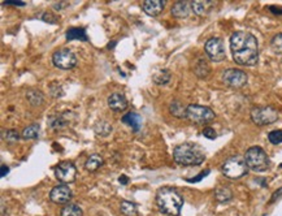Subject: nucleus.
<instances>
[{"label": "nucleus", "instance_id": "58836bf2", "mask_svg": "<svg viewBox=\"0 0 282 216\" xmlns=\"http://www.w3.org/2000/svg\"><path fill=\"white\" fill-rule=\"evenodd\" d=\"M281 167H282V165H281Z\"/></svg>", "mask_w": 282, "mask_h": 216}, {"label": "nucleus", "instance_id": "393cba45", "mask_svg": "<svg viewBox=\"0 0 282 216\" xmlns=\"http://www.w3.org/2000/svg\"><path fill=\"white\" fill-rule=\"evenodd\" d=\"M39 131H41V129H39V125H29V127L24 129L23 137L25 140H36V138L39 137Z\"/></svg>", "mask_w": 282, "mask_h": 216}, {"label": "nucleus", "instance_id": "f8f14e48", "mask_svg": "<svg viewBox=\"0 0 282 216\" xmlns=\"http://www.w3.org/2000/svg\"><path fill=\"white\" fill-rule=\"evenodd\" d=\"M50 198L54 203L56 204H65L68 203L72 198V190L68 188L67 185H58L50 193Z\"/></svg>", "mask_w": 282, "mask_h": 216}, {"label": "nucleus", "instance_id": "7ed1b4c3", "mask_svg": "<svg viewBox=\"0 0 282 216\" xmlns=\"http://www.w3.org/2000/svg\"><path fill=\"white\" fill-rule=\"evenodd\" d=\"M174 162L180 165H199L205 160V154L195 143H182L173 151Z\"/></svg>", "mask_w": 282, "mask_h": 216}, {"label": "nucleus", "instance_id": "9b49d317", "mask_svg": "<svg viewBox=\"0 0 282 216\" xmlns=\"http://www.w3.org/2000/svg\"><path fill=\"white\" fill-rule=\"evenodd\" d=\"M55 176L63 184H69V182H73L76 180L77 168L73 163L65 160V162L59 163V165L55 169Z\"/></svg>", "mask_w": 282, "mask_h": 216}, {"label": "nucleus", "instance_id": "bb28decb", "mask_svg": "<svg viewBox=\"0 0 282 216\" xmlns=\"http://www.w3.org/2000/svg\"><path fill=\"white\" fill-rule=\"evenodd\" d=\"M154 81L157 85H167L170 81V72L168 69L160 70L159 73H156L154 76Z\"/></svg>", "mask_w": 282, "mask_h": 216}, {"label": "nucleus", "instance_id": "f3484780", "mask_svg": "<svg viewBox=\"0 0 282 216\" xmlns=\"http://www.w3.org/2000/svg\"><path fill=\"white\" fill-rule=\"evenodd\" d=\"M122 123L132 128L134 132H138L142 127V119L138 114L135 112H129L122 118Z\"/></svg>", "mask_w": 282, "mask_h": 216}, {"label": "nucleus", "instance_id": "20e7f679", "mask_svg": "<svg viewBox=\"0 0 282 216\" xmlns=\"http://www.w3.org/2000/svg\"><path fill=\"white\" fill-rule=\"evenodd\" d=\"M247 167L253 172H265L269 168V158L261 147L252 146L244 154Z\"/></svg>", "mask_w": 282, "mask_h": 216}, {"label": "nucleus", "instance_id": "aec40b11", "mask_svg": "<svg viewBox=\"0 0 282 216\" xmlns=\"http://www.w3.org/2000/svg\"><path fill=\"white\" fill-rule=\"evenodd\" d=\"M215 197L218 202L225 203V202H229L233 198V193H231V190L228 186H220V188L216 189Z\"/></svg>", "mask_w": 282, "mask_h": 216}, {"label": "nucleus", "instance_id": "b1692460", "mask_svg": "<svg viewBox=\"0 0 282 216\" xmlns=\"http://www.w3.org/2000/svg\"><path fill=\"white\" fill-rule=\"evenodd\" d=\"M82 210L81 207L74 203H69L61 210V216H82Z\"/></svg>", "mask_w": 282, "mask_h": 216}, {"label": "nucleus", "instance_id": "6ab92c4d", "mask_svg": "<svg viewBox=\"0 0 282 216\" xmlns=\"http://www.w3.org/2000/svg\"><path fill=\"white\" fill-rule=\"evenodd\" d=\"M67 39L68 41H74V39H77V41H85V42L89 41L86 32H85V29L82 28L69 29L67 32Z\"/></svg>", "mask_w": 282, "mask_h": 216}, {"label": "nucleus", "instance_id": "c756f323", "mask_svg": "<svg viewBox=\"0 0 282 216\" xmlns=\"http://www.w3.org/2000/svg\"><path fill=\"white\" fill-rule=\"evenodd\" d=\"M268 140L273 145H278L282 143V131H272L268 134Z\"/></svg>", "mask_w": 282, "mask_h": 216}, {"label": "nucleus", "instance_id": "0eeeda50", "mask_svg": "<svg viewBox=\"0 0 282 216\" xmlns=\"http://www.w3.org/2000/svg\"><path fill=\"white\" fill-rule=\"evenodd\" d=\"M251 119L256 125L263 127V125L273 124L278 119V112L270 105H264V107H253L251 110Z\"/></svg>", "mask_w": 282, "mask_h": 216}, {"label": "nucleus", "instance_id": "c85d7f7f", "mask_svg": "<svg viewBox=\"0 0 282 216\" xmlns=\"http://www.w3.org/2000/svg\"><path fill=\"white\" fill-rule=\"evenodd\" d=\"M270 47H272L274 54L282 55V33L273 37L272 41H270Z\"/></svg>", "mask_w": 282, "mask_h": 216}, {"label": "nucleus", "instance_id": "473e14b6", "mask_svg": "<svg viewBox=\"0 0 282 216\" xmlns=\"http://www.w3.org/2000/svg\"><path fill=\"white\" fill-rule=\"evenodd\" d=\"M207 175H209V171H208V169H207V171H203L202 173H200V175L196 176V177H194V178H189V180H187V181H189V182H196V181H200V180H202L203 177H205V176H207Z\"/></svg>", "mask_w": 282, "mask_h": 216}, {"label": "nucleus", "instance_id": "2eb2a0df", "mask_svg": "<svg viewBox=\"0 0 282 216\" xmlns=\"http://www.w3.org/2000/svg\"><path fill=\"white\" fill-rule=\"evenodd\" d=\"M215 7V2L212 0H198V2H191L192 12L198 16H204L209 11Z\"/></svg>", "mask_w": 282, "mask_h": 216}, {"label": "nucleus", "instance_id": "6e6552de", "mask_svg": "<svg viewBox=\"0 0 282 216\" xmlns=\"http://www.w3.org/2000/svg\"><path fill=\"white\" fill-rule=\"evenodd\" d=\"M204 50L207 56H208L212 61H216V63L222 61L225 57H226L224 42H222L221 38H217V37H213V38L208 39V41L205 42Z\"/></svg>", "mask_w": 282, "mask_h": 216}, {"label": "nucleus", "instance_id": "ddd939ff", "mask_svg": "<svg viewBox=\"0 0 282 216\" xmlns=\"http://www.w3.org/2000/svg\"><path fill=\"white\" fill-rule=\"evenodd\" d=\"M108 107L115 112H122L128 108V99L125 98L124 94L115 92L108 98Z\"/></svg>", "mask_w": 282, "mask_h": 216}, {"label": "nucleus", "instance_id": "9d476101", "mask_svg": "<svg viewBox=\"0 0 282 216\" xmlns=\"http://www.w3.org/2000/svg\"><path fill=\"white\" fill-rule=\"evenodd\" d=\"M247 77L246 72L240 69H235V68H230V69H226L222 73V82L225 83L229 87H235V89H240L243 87L247 83Z\"/></svg>", "mask_w": 282, "mask_h": 216}, {"label": "nucleus", "instance_id": "cd10ccee", "mask_svg": "<svg viewBox=\"0 0 282 216\" xmlns=\"http://www.w3.org/2000/svg\"><path fill=\"white\" fill-rule=\"evenodd\" d=\"M195 73L198 77H207L209 73V65L207 64V61L200 59L196 64V68H195Z\"/></svg>", "mask_w": 282, "mask_h": 216}, {"label": "nucleus", "instance_id": "423d86ee", "mask_svg": "<svg viewBox=\"0 0 282 216\" xmlns=\"http://www.w3.org/2000/svg\"><path fill=\"white\" fill-rule=\"evenodd\" d=\"M186 118L196 124H207L215 120L216 114L209 107L200 104H189L186 110Z\"/></svg>", "mask_w": 282, "mask_h": 216}, {"label": "nucleus", "instance_id": "72a5a7b5", "mask_svg": "<svg viewBox=\"0 0 282 216\" xmlns=\"http://www.w3.org/2000/svg\"><path fill=\"white\" fill-rule=\"evenodd\" d=\"M269 10L270 11H274V12H273V13H276V15H282V8H278V7L270 6Z\"/></svg>", "mask_w": 282, "mask_h": 216}, {"label": "nucleus", "instance_id": "7c9ffc66", "mask_svg": "<svg viewBox=\"0 0 282 216\" xmlns=\"http://www.w3.org/2000/svg\"><path fill=\"white\" fill-rule=\"evenodd\" d=\"M3 138L8 141V142H16V141H19L20 137L16 131H7L3 132Z\"/></svg>", "mask_w": 282, "mask_h": 216}, {"label": "nucleus", "instance_id": "4be33fe9", "mask_svg": "<svg viewBox=\"0 0 282 216\" xmlns=\"http://www.w3.org/2000/svg\"><path fill=\"white\" fill-rule=\"evenodd\" d=\"M120 210L125 216H138L137 206L133 202H129V200H122L121 204H120Z\"/></svg>", "mask_w": 282, "mask_h": 216}, {"label": "nucleus", "instance_id": "a878e982", "mask_svg": "<svg viewBox=\"0 0 282 216\" xmlns=\"http://www.w3.org/2000/svg\"><path fill=\"white\" fill-rule=\"evenodd\" d=\"M111 132H112V125L107 123V121H100V123L95 125V133L98 136L107 137Z\"/></svg>", "mask_w": 282, "mask_h": 216}, {"label": "nucleus", "instance_id": "c9c22d12", "mask_svg": "<svg viewBox=\"0 0 282 216\" xmlns=\"http://www.w3.org/2000/svg\"><path fill=\"white\" fill-rule=\"evenodd\" d=\"M281 194H282V188H281V189H279V190H278V191H276V193L273 194L272 200H270V202H274V200H277V198H278V197H279V195H281Z\"/></svg>", "mask_w": 282, "mask_h": 216}, {"label": "nucleus", "instance_id": "e433bc0d", "mask_svg": "<svg viewBox=\"0 0 282 216\" xmlns=\"http://www.w3.org/2000/svg\"><path fill=\"white\" fill-rule=\"evenodd\" d=\"M6 4H13V6H25V3H23V2H13V0H8V2H6Z\"/></svg>", "mask_w": 282, "mask_h": 216}, {"label": "nucleus", "instance_id": "4468645a", "mask_svg": "<svg viewBox=\"0 0 282 216\" xmlns=\"http://www.w3.org/2000/svg\"><path fill=\"white\" fill-rule=\"evenodd\" d=\"M164 7H165V2L164 0H146L142 4V8L148 16H159L163 12Z\"/></svg>", "mask_w": 282, "mask_h": 216}, {"label": "nucleus", "instance_id": "4c0bfd02", "mask_svg": "<svg viewBox=\"0 0 282 216\" xmlns=\"http://www.w3.org/2000/svg\"><path fill=\"white\" fill-rule=\"evenodd\" d=\"M8 172H10V168L7 165H2V177H4Z\"/></svg>", "mask_w": 282, "mask_h": 216}, {"label": "nucleus", "instance_id": "f704fd0d", "mask_svg": "<svg viewBox=\"0 0 282 216\" xmlns=\"http://www.w3.org/2000/svg\"><path fill=\"white\" fill-rule=\"evenodd\" d=\"M119 181L121 182L122 185H126V184H128V182H129V180H128V177H126L125 175H122V176H120Z\"/></svg>", "mask_w": 282, "mask_h": 216}, {"label": "nucleus", "instance_id": "1a4fd4ad", "mask_svg": "<svg viewBox=\"0 0 282 216\" xmlns=\"http://www.w3.org/2000/svg\"><path fill=\"white\" fill-rule=\"evenodd\" d=\"M52 61L56 67L64 70L73 69L77 65V57L68 48H61L55 52L52 56Z\"/></svg>", "mask_w": 282, "mask_h": 216}, {"label": "nucleus", "instance_id": "f03ea898", "mask_svg": "<svg viewBox=\"0 0 282 216\" xmlns=\"http://www.w3.org/2000/svg\"><path fill=\"white\" fill-rule=\"evenodd\" d=\"M156 204L165 215H180L183 206V198L172 188H161L156 193Z\"/></svg>", "mask_w": 282, "mask_h": 216}, {"label": "nucleus", "instance_id": "2f4dec72", "mask_svg": "<svg viewBox=\"0 0 282 216\" xmlns=\"http://www.w3.org/2000/svg\"><path fill=\"white\" fill-rule=\"evenodd\" d=\"M203 136L207 137V138H209V140H215V138H216L215 129H213V128H211V127H207L204 131H203Z\"/></svg>", "mask_w": 282, "mask_h": 216}, {"label": "nucleus", "instance_id": "5701e85b", "mask_svg": "<svg viewBox=\"0 0 282 216\" xmlns=\"http://www.w3.org/2000/svg\"><path fill=\"white\" fill-rule=\"evenodd\" d=\"M186 110L187 107L182 104L181 102L176 100L170 104V114L176 116V118H186Z\"/></svg>", "mask_w": 282, "mask_h": 216}, {"label": "nucleus", "instance_id": "a211bd4d", "mask_svg": "<svg viewBox=\"0 0 282 216\" xmlns=\"http://www.w3.org/2000/svg\"><path fill=\"white\" fill-rule=\"evenodd\" d=\"M104 164V159L99 154H93L87 158L86 163H85V168L89 172H95L96 169H99L102 165Z\"/></svg>", "mask_w": 282, "mask_h": 216}, {"label": "nucleus", "instance_id": "f257e3e1", "mask_svg": "<svg viewBox=\"0 0 282 216\" xmlns=\"http://www.w3.org/2000/svg\"><path fill=\"white\" fill-rule=\"evenodd\" d=\"M233 59L243 67H253L259 61V45L255 35L247 32H235L230 38Z\"/></svg>", "mask_w": 282, "mask_h": 216}, {"label": "nucleus", "instance_id": "39448f33", "mask_svg": "<svg viewBox=\"0 0 282 216\" xmlns=\"http://www.w3.org/2000/svg\"><path fill=\"white\" fill-rule=\"evenodd\" d=\"M221 171L225 177L230 178V180H238V178L243 177L246 175L248 167H247L244 158L234 155L225 160L221 167Z\"/></svg>", "mask_w": 282, "mask_h": 216}, {"label": "nucleus", "instance_id": "412c9836", "mask_svg": "<svg viewBox=\"0 0 282 216\" xmlns=\"http://www.w3.org/2000/svg\"><path fill=\"white\" fill-rule=\"evenodd\" d=\"M26 98L33 105H41L43 103V99H45L43 98V92L37 89H30L29 91L26 92Z\"/></svg>", "mask_w": 282, "mask_h": 216}, {"label": "nucleus", "instance_id": "dca6fc26", "mask_svg": "<svg viewBox=\"0 0 282 216\" xmlns=\"http://www.w3.org/2000/svg\"><path fill=\"white\" fill-rule=\"evenodd\" d=\"M191 11V3L189 2H177L172 7V15L176 19H186Z\"/></svg>", "mask_w": 282, "mask_h": 216}]
</instances>
